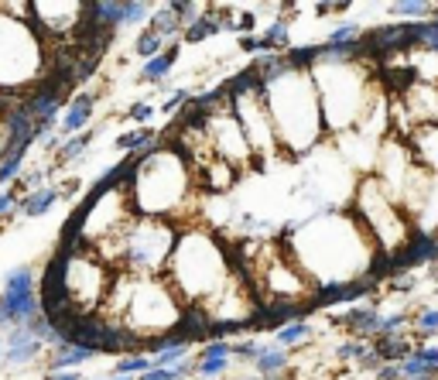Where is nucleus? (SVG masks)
I'll return each mask as SVG.
<instances>
[{
    "mask_svg": "<svg viewBox=\"0 0 438 380\" xmlns=\"http://www.w3.org/2000/svg\"><path fill=\"white\" fill-rule=\"evenodd\" d=\"M148 28H155L158 35H164V38H171V42H175V35L182 31V17H178V14H175L168 3H164L158 14L151 17V24H148ZM182 35H185V31H182Z\"/></svg>",
    "mask_w": 438,
    "mask_h": 380,
    "instance_id": "9d476101",
    "label": "nucleus"
},
{
    "mask_svg": "<svg viewBox=\"0 0 438 380\" xmlns=\"http://www.w3.org/2000/svg\"><path fill=\"white\" fill-rule=\"evenodd\" d=\"M134 52H137L144 62L158 58L161 52H164V35H158L155 28H144V31L137 35V42H134Z\"/></svg>",
    "mask_w": 438,
    "mask_h": 380,
    "instance_id": "1a4fd4ad",
    "label": "nucleus"
},
{
    "mask_svg": "<svg viewBox=\"0 0 438 380\" xmlns=\"http://www.w3.org/2000/svg\"><path fill=\"white\" fill-rule=\"evenodd\" d=\"M151 367H155V360H148V356H123V360H117L114 374H123V377H134V374H148Z\"/></svg>",
    "mask_w": 438,
    "mask_h": 380,
    "instance_id": "ddd939ff",
    "label": "nucleus"
},
{
    "mask_svg": "<svg viewBox=\"0 0 438 380\" xmlns=\"http://www.w3.org/2000/svg\"><path fill=\"white\" fill-rule=\"evenodd\" d=\"M230 356H233V342L226 339H212L205 349H202L199 363H196V374L199 377H219L230 370Z\"/></svg>",
    "mask_w": 438,
    "mask_h": 380,
    "instance_id": "f03ea898",
    "label": "nucleus"
},
{
    "mask_svg": "<svg viewBox=\"0 0 438 380\" xmlns=\"http://www.w3.org/2000/svg\"><path fill=\"white\" fill-rule=\"evenodd\" d=\"M96 356V349L89 346H76V342H58L55 346V356H52V374L58 370H72V367H82Z\"/></svg>",
    "mask_w": 438,
    "mask_h": 380,
    "instance_id": "423d86ee",
    "label": "nucleus"
},
{
    "mask_svg": "<svg viewBox=\"0 0 438 380\" xmlns=\"http://www.w3.org/2000/svg\"><path fill=\"white\" fill-rule=\"evenodd\" d=\"M148 17V3H127V14H123V24H137Z\"/></svg>",
    "mask_w": 438,
    "mask_h": 380,
    "instance_id": "aec40b11",
    "label": "nucleus"
},
{
    "mask_svg": "<svg viewBox=\"0 0 438 380\" xmlns=\"http://www.w3.org/2000/svg\"><path fill=\"white\" fill-rule=\"evenodd\" d=\"M185 103H189V89H175V93L161 103V113L168 117V113H175V110H178V106H185Z\"/></svg>",
    "mask_w": 438,
    "mask_h": 380,
    "instance_id": "f3484780",
    "label": "nucleus"
},
{
    "mask_svg": "<svg viewBox=\"0 0 438 380\" xmlns=\"http://www.w3.org/2000/svg\"><path fill=\"white\" fill-rule=\"evenodd\" d=\"M240 48H243V52H257V48H260V38H253V35H243V38H240Z\"/></svg>",
    "mask_w": 438,
    "mask_h": 380,
    "instance_id": "4be33fe9",
    "label": "nucleus"
},
{
    "mask_svg": "<svg viewBox=\"0 0 438 380\" xmlns=\"http://www.w3.org/2000/svg\"><path fill=\"white\" fill-rule=\"evenodd\" d=\"M151 117H155V106H148V103H134L127 110V120H137V124H148Z\"/></svg>",
    "mask_w": 438,
    "mask_h": 380,
    "instance_id": "a211bd4d",
    "label": "nucleus"
},
{
    "mask_svg": "<svg viewBox=\"0 0 438 380\" xmlns=\"http://www.w3.org/2000/svg\"><path fill=\"white\" fill-rule=\"evenodd\" d=\"M107 380H134V377H123V374H114V377H107Z\"/></svg>",
    "mask_w": 438,
    "mask_h": 380,
    "instance_id": "393cba45",
    "label": "nucleus"
},
{
    "mask_svg": "<svg viewBox=\"0 0 438 380\" xmlns=\"http://www.w3.org/2000/svg\"><path fill=\"white\" fill-rule=\"evenodd\" d=\"M274 48H284V21L271 24L267 35L260 38V52H274Z\"/></svg>",
    "mask_w": 438,
    "mask_h": 380,
    "instance_id": "2eb2a0df",
    "label": "nucleus"
},
{
    "mask_svg": "<svg viewBox=\"0 0 438 380\" xmlns=\"http://www.w3.org/2000/svg\"><path fill=\"white\" fill-rule=\"evenodd\" d=\"M308 336V329L305 326H288V329H281L278 333V342L281 346H288V342H298V339Z\"/></svg>",
    "mask_w": 438,
    "mask_h": 380,
    "instance_id": "6ab92c4d",
    "label": "nucleus"
},
{
    "mask_svg": "<svg viewBox=\"0 0 438 380\" xmlns=\"http://www.w3.org/2000/svg\"><path fill=\"white\" fill-rule=\"evenodd\" d=\"M45 178H48V168H35V171H28V175H21L17 189H21V192H38V189H45V185H41Z\"/></svg>",
    "mask_w": 438,
    "mask_h": 380,
    "instance_id": "dca6fc26",
    "label": "nucleus"
},
{
    "mask_svg": "<svg viewBox=\"0 0 438 380\" xmlns=\"http://www.w3.org/2000/svg\"><path fill=\"white\" fill-rule=\"evenodd\" d=\"M58 199H62V189H58V185H45L38 192H24V196L17 199V212H21V216H45Z\"/></svg>",
    "mask_w": 438,
    "mask_h": 380,
    "instance_id": "39448f33",
    "label": "nucleus"
},
{
    "mask_svg": "<svg viewBox=\"0 0 438 380\" xmlns=\"http://www.w3.org/2000/svg\"><path fill=\"white\" fill-rule=\"evenodd\" d=\"M93 103H96V96L93 93H79L72 103H69V110H65V117H62V137H76L82 134V127L89 124V113H93Z\"/></svg>",
    "mask_w": 438,
    "mask_h": 380,
    "instance_id": "20e7f679",
    "label": "nucleus"
},
{
    "mask_svg": "<svg viewBox=\"0 0 438 380\" xmlns=\"http://www.w3.org/2000/svg\"><path fill=\"white\" fill-rule=\"evenodd\" d=\"M151 144H155V130L151 127H134L123 137H117V148L120 151H130V155H137V151H144Z\"/></svg>",
    "mask_w": 438,
    "mask_h": 380,
    "instance_id": "6e6552de",
    "label": "nucleus"
},
{
    "mask_svg": "<svg viewBox=\"0 0 438 380\" xmlns=\"http://www.w3.org/2000/svg\"><path fill=\"white\" fill-rule=\"evenodd\" d=\"M89 141H93V130H86V134H76V137H69V141H65V148L58 151L55 165H69V161H79L82 155H86V148H89Z\"/></svg>",
    "mask_w": 438,
    "mask_h": 380,
    "instance_id": "9b49d317",
    "label": "nucleus"
},
{
    "mask_svg": "<svg viewBox=\"0 0 438 380\" xmlns=\"http://www.w3.org/2000/svg\"><path fill=\"white\" fill-rule=\"evenodd\" d=\"M250 28H253V17H250V14H243V17L237 21V31H250Z\"/></svg>",
    "mask_w": 438,
    "mask_h": 380,
    "instance_id": "b1692460",
    "label": "nucleus"
},
{
    "mask_svg": "<svg viewBox=\"0 0 438 380\" xmlns=\"http://www.w3.org/2000/svg\"><path fill=\"white\" fill-rule=\"evenodd\" d=\"M189 370H192V360H185L182 367H171V370H164V367H151L148 374H141L137 380H182Z\"/></svg>",
    "mask_w": 438,
    "mask_h": 380,
    "instance_id": "4468645a",
    "label": "nucleus"
},
{
    "mask_svg": "<svg viewBox=\"0 0 438 380\" xmlns=\"http://www.w3.org/2000/svg\"><path fill=\"white\" fill-rule=\"evenodd\" d=\"M284 363H288L284 349H274V346H264V353L257 356V370L260 374H278V370H284Z\"/></svg>",
    "mask_w": 438,
    "mask_h": 380,
    "instance_id": "f8f14e48",
    "label": "nucleus"
},
{
    "mask_svg": "<svg viewBox=\"0 0 438 380\" xmlns=\"http://www.w3.org/2000/svg\"><path fill=\"white\" fill-rule=\"evenodd\" d=\"M14 206H17V189H3V192H0V216L10 212Z\"/></svg>",
    "mask_w": 438,
    "mask_h": 380,
    "instance_id": "412c9836",
    "label": "nucleus"
},
{
    "mask_svg": "<svg viewBox=\"0 0 438 380\" xmlns=\"http://www.w3.org/2000/svg\"><path fill=\"white\" fill-rule=\"evenodd\" d=\"M178 52H182V45H178V42H168V48L161 52L158 58L144 62V69H141V83H164V79L171 76V65H175Z\"/></svg>",
    "mask_w": 438,
    "mask_h": 380,
    "instance_id": "0eeeda50",
    "label": "nucleus"
},
{
    "mask_svg": "<svg viewBox=\"0 0 438 380\" xmlns=\"http://www.w3.org/2000/svg\"><path fill=\"white\" fill-rule=\"evenodd\" d=\"M48 380H82V374H72V370H58V374H48Z\"/></svg>",
    "mask_w": 438,
    "mask_h": 380,
    "instance_id": "5701e85b",
    "label": "nucleus"
},
{
    "mask_svg": "<svg viewBox=\"0 0 438 380\" xmlns=\"http://www.w3.org/2000/svg\"><path fill=\"white\" fill-rule=\"evenodd\" d=\"M209 329H212V319L205 315V308L202 305H189L182 312L178 326L171 329V336L185 339V342H202V339H209Z\"/></svg>",
    "mask_w": 438,
    "mask_h": 380,
    "instance_id": "7ed1b4c3",
    "label": "nucleus"
},
{
    "mask_svg": "<svg viewBox=\"0 0 438 380\" xmlns=\"http://www.w3.org/2000/svg\"><path fill=\"white\" fill-rule=\"evenodd\" d=\"M41 315V295L35 292V271L28 264H17L3 274V292H0V333L17 329Z\"/></svg>",
    "mask_w": 438,
    "mask_h": 380,
    "instance_id": "f257e3e1",
    "label": "nucleus"
}]
</instances>
